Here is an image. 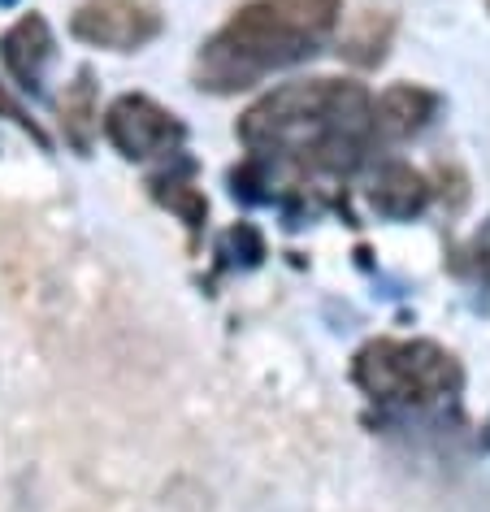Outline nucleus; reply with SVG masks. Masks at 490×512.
<instances>
[{
  "mask_svg": "<svg viewBox=\"0 0 490 512\" xmlns=\"http://www.w3.org/2000/svg\"><path fill=\"white\" fill-rule=\"evenodd\" d=\"M373 100L352 79H300L239 118L248 161L230 174V191L243 204H274V187H291V209L308 178H352L373 152Z\"/></svg>",
  "mask_w": 490,
  "mask_h": 512,
  "instance_id": "obj_1",
  "label": "nucleus"
},
{
  "mask_svg": "<svg viewBox=\"0 0 490 512\" xmlns=\"http://www.w3.org/2000/svg\"><path fill=\"white\" fill-rule=\"evenodd\" d=\"M53 53H57L53 31H48V22L40 14L18 18L14 27L0 35V61L14 74V83L31 96H44V74L53 66Z\"/></svg>",
  "mask_w": 490,
  "mask_h": 512,
  "instance_id": "obj_6",
  "label": "nucleus"
},
{
  "mask_svg": "<svg viewBox=\"0 0 490 512\" xmlns=\"http://www.w3.org/2000/svg\"><path fill=\"white\" fill-rule=\"evenodd\" d=\"M148 187H152V196H157L165 209H174L191 230H200V222L209 217V200L191 187V161H178V170L157 174Z\"/></svg>",
  "mask_w": 490,
  "mask_h": 512,
  "instance_id": "obj_10",
  "label": "nucleus"
},
{
  "mask_svg": "<svg viewBox=\"0 0 490 512\" xmlns=\"http://www.w3.org/2000/svg\"><path fill=\"white\" fill-rule=\"evenodd\" d=\"M352 382L378 404L412 408L460 395L464 369L447 348L430 339H373L356 352Z\"/></svg>",
  "mask_w": 490,
  "mask_h": 512,
  "instance_id": "obj_3",
  "label": "nucleus"
},
{
  "mask_svg": "<svg viewBox=\"0 0 490 512\" xmlns=\"http://www.w3.org/2000/svg\"><path fill=\"white\" fill-rule=\"evenodd\" d=\"M217 256H226L222 265H230V270H252V265H261V256H265L261 230H256L252 222L230 226L222 235V243H217Z\"/></svg>",
  "mask_w": 490,
  "mask_h": 512,
  "instance_id": "obj_12",
  "label": "nucleus"
},
{
  "mask_svg": "<svg viewBox=\"0 0 490 512\" xmlns=\"http://www.w3.org/2000/svg\"><path fill=\"white\" fill-rule=\"evenodd\" d=\"M105 135L126 161L174 157L187 139V126L148 96H122L105 113Z\"/></svg>",
  "mask_w": 490,
  "mask_h": 512,
  "instance_id": "obj_4",
  "label": "nucleus"
},
{
  "mask_svg": "<svg viewBox=\"0 0 490 512\" xmlns=\"http://www.w3.org/2000/svg\"><path fill=\"white\" fill-rule=\"evenodd\" d=\"M369 204L391 222H404V217H417L425 204H430V178L421 170H412L408 161H386L373 174L369 187Z\"/></svg>",
  "mask_w": 490,
  "mask_h": 512,
  "instance_id": "obj_8",
  "label": "nucleus"
},
{
  "mask_svg": "<svg viewBox=\"0 0 490 512\" xmlns=\"http://www.w3.org/2000/svg\"><path fill=\"white\" fill-rule=\"evenodd\" d=\"M70 35L109 53H135L161 35V14L144 0H83L70 18Z\"/></svg>",
  "mask_w": 490,
  "mask_h": 512,
  "instance_id": "obj_5",
  "label": "nucleus"
},
{
  "mask_svg": "<svg viewBox=\"0 0 490 512\" xmlns=\"http://www.w3.org/2000/svg\"><path fill=\"white\" fill-rule=\"evenodd\" d=\"M486 5H490V0H486Z\"/></svg>",
  "mask_w": 490,
  "mask_h": 512,
  "instance_id": "obj_16",
  "label": "nucleus"
},
{
  "mask_svg": "<svg viewBox=\"0 0 490 512\" xmlns=\"http://www.w3.org/2000/svg\"><path fill=\"white\" fill-rule=\"evenodd\" d=\"M0 5H5V9H9V5H18V0H0Z\"/></svg>",
  "mask_w": 490,
  "mask_h": 512,
  "instance_id": "obj_15",
  "label": "nucleus"
},
{
  "mask_svg": "<svg viewBox=\"0 0 490 512\" xmlns=\"http://www.w3.org/2000/svg\"><path fill=\"white\" fill-rule=\"evenodd\" d=\"M482 443H486V447H490V421H486V434H482Z\"/></svg>",
  "mask_w": 490,
  "mask_h": 512,
  "instance_id": "obj_14",
  "label": "nucleus"
},
{
  "mask_svg": "<svg viewBox=\"0 0 490 512\" xmlns=\"http://www.w3.org/2000/svg\"><path fill=\"white\" fill-rule=\"evenodd\" d=\"M61 126H66V139L79 152L92 148V135L100 126V113H96V79L92 70H79L74 74V83L66 87V96H61Z\"/></svg>",
  "mask_w": 490,
  "mask_h": 512,
  "instance_id": "obj_9",
  "label": "nucleus"
},
{
  "mask_svg": "<svg viewBox=\"0 0 490 512\" xmlns=\"http://www.w3.org/2000/svg\"><path fill=\"white\" fill-rule=\"evenodd\" d=\"M391 35H395L391 14H360L352 27H347L339 53L352 61V66H378L386 57V48H391Z\"/></svg>",
  "mask_w": 490,
  "mask_h": 512,
  "instance_id": "obj_11",
  "label": "nucleus"
},
{
  "mask_svg": "<svg viewBox=\"0 0 490 512\" xmlns=\"http://www.w3.org/2000/svg\"><path fill=\"white\" fill-rule=\"evenodd\" d=\"M343 0H248L204 40L196 57V87L235 96L269 74L300 66L330 40Z\"/></svg>",
  "mask_w": 490,
  "mask_h": 512,
  "instance_id": "obj_2",
  "label": "nucleus"
},
{
  "mask_svg": "<svg viewBox=\"0 0 490 512\" xmlns=\"http://www.w3.org/2000/svg\"><path fill=\"white\" fill-rule=\"evenodd\" d=\"M0 113H5V118H14V122L22 126V131H31V139H35V144H40V148H48V135L40 131V126H35V118H27V109L9 100V92H5V87H0Z\"/></svg>",
  "mask_w": 490,
  "mask_h": 512,
  "instance_id": "obj_13",
  "label": "nucleus"
},
{
  "mask_svg": "<svg viewBox=\"0 0 490 512\" xmlns=\"http://www.w3.org/2000/svg\"><path fill=\"white\" fill-rule=\"evenodd\" d=\"M438 113V96L430 87H417V83H395L373 100L369 118H373V139L378 144H399V139H412L421 135L425 126L434 122Z\"/></svg>",
  "mask_w": 490,
  "mask_h": 512,
  "instance_id": "obj_7",
  "label": "nucleus"
}]
</instances>
